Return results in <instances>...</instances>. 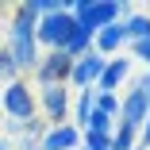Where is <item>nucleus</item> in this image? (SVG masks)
Returning a JSON list of instances; mask_svg holds the SVG:
<instances>
[{
	"instance_id": "obj_1",
	"label": "nucleus",
	"mask_w": 150,
	"mask_h": 150,
	"mask_svg": "<svg viewBox=\"0 0 150 150\" xmlns=\"http://www.w3.org/2000/svg\"><path fill=\"white\" fill-rule=\"evenodd\" d=\"M35 27H39V19L27 12V4H16V8H12V23H8V42H4V50L12 54L19 77H23V73H35L39 58H42V50H39V42H35Z\"/></svg>"
},
{
	"instance_id": "obj_2",
	"label": "nucleus",
	"mask_w": 150,
	"mask_h": 150,
	"mask_svg": "<svg viewBox=\"0 0 150 150\" xmlns=\"http://www.w3.org/2000/svg\"><path fill=\"white\" fill-rule=\"evenodd\" d=\"M69 16L77 19L81 31L96 35V31H104V27L127 19L131 4H115V0H69Z\"/></svg>"
},
{
	"instance_id": "obj_3",
	"label": "nucleus",
	"mask_w": 150,
	"mask_h": 150,
	"mask_svg": "<svg viewBox=\"0 0 150 150\" xmlns=\"http://www.w3.org/2000/svg\"><path fill=\"white\" fill-rule=\"evenodd\" d=\"M0 108H4L8 119H19V123H27V119L39 115L35 88L27 85V77H16L12 85H4V93H0Z\"/></svg>"
},
{
	"instance_id": "obj_4",
	"label": "nucleus",
	"mask_w": 150,
	"mask_h": 150,
	"mask_svg": "<svg viewBox=\"0 0 150 150\" xmlns=\"http://www.w3.org/2000/svg\"><path fill=\"white\" fill-rule=\"evenodd\" d=\"M73 31H77V19H73L69 12H58V16L39 19V27H35V42L46 46V50H66V42L73 39Z\"/></svg>"
},
{
	"instance_id": "obj_5",
	"label": "nucleus",
	"mask_w": 150,
	"mask_h": 150,
	"mask_svg": "<svg viewBox=\"0 0 150 150\" xmlns=\"http://www.w3.org/2000/svg\"><path fill=\"white\" fill-rule=\"evenodd\" d=\"M35 104H39V119H46V127H58V123H69V88L66 85H50V88H39L35 93Z\"/></svg>"
},
{
	"instance_id": "obj_6",
	"label": "nucleus",
	"mask_w": 150,
	"mask_h": 150,
	"mask_svg": "<svg viewBox=\"0 0 150 150\" xmlns=\"http://www.w3.org/2000/svg\"><path fill=\"white\" fill-rule=\"evenodd\" d=\"M69 69H73V58L62 54V50H46L39 58V66L31 73V81L39 88H50V85H69Z\"/></svg>"
},
{
	"instance_id": "obj_7",
	"label": "nucleus",
	"mask_w": 150,
	"mask_h": 150,
	"mask_svg": "<svg viewBox=\"0 0 150 150\" xmlns=\"http://www.w3.org/2000/svg\"><path fill=\"white\" fill-rule=\"evenodd\" d=\"M104 66H108V58H100L96 50L81 54L77 62H73V69H69V85L77 88V93H85V88H96V81H100Z\"/></svg>"
},
{
	"instance_id": "obj_8",
	"label": "nucleus",
	"mask_w": 150,
	"mask_h": 150,
	"mask_svg": "<svg viewBox=\"0 0 150 150\" xmlns=\"http://www.w3.org/2000/svg\"><path fill=\"white\" fill-rule=\"evenodd\" d=\"M146 112H150L146 96L139 93V88H127V96H119V115H115V123H123V127L139 131L142 119H146Z\"/></svg>"
},
{
	"instance_id": "obj_9",
	"label": "nucleus",
	"mask_w": 150,
	"mask_h": 150,
	"mask_svg": "<svg viewBox=\"0 0 150 150\" xmlns=\"http://www.w3.org/2000/svg\"><path fill=\"white\" fill-rule=\"evenodd\" d=\"M127 73H131V58H123V54L108 58V66H104V73L96 81V93H115L119 96V85L127 81Z\"/></svg>"
},
{
	"instance_id": "obj_10",
	"label": "nucleus",
	"mask_w": 150,
	"mask_h": 150,
	"mask_svg": "<svg viewBox=\"0 0 150 150\" xmlns=\"http://www.w3.org/2000/svg\"><path fill=\"white\" fill-rule=\"evenodd\" d=\"M39 146H42V150H77V146H81V131H77L73 123L46 127V135H42Z\"/></svg>"
},
{
	"instance_id": "obj_11",
	"label": "nucleus",
	"mask_w": 150,
	"mask_h": 150,
	"mask_svg": "<svg viewBox=\"0 0 150 150\" xmlns=\"http://www.w3.org/2000/svg\"><path fill=\"white\" fill-rule=\"evenodd\" d=\"M93 50L100 58H115V54L127 50V39H123V31H119V23H112V27H104V31L93 35Z\"/></svg>"
},
{
	"instance_id": "obj_12",
	"label": "nucleus",
	"mask_w": 150,
	"mask_h": 150,
	"mask_svg": "<svg viewBox=\"0 0 150 150\" xmlns=\"http://www.w3.org/2000/svg\"><path fill=\"white\" fill-rule=\"evenodd\" d=\"M93 108H96V88H85V93H77V100L69 104V112H73V119H69V123L81 131V127H85V119L93 115Z\"/></svg>"
},
{
	"instance_id": "obj_13",
	"label": "nucleus",
	"mask_w": 150,
	"mask_h": 150,
	"mask_svg": "<svg viewBox=\"0 0 150 150\" xmlns=\"http://www.w3.org/2000/svg\"><path fill=\"white\" fill-rule=\"evenodd\" d=\"M119 31H123L127 42H142V39H150V16H127V19H119Z\"/></svg>"
},
{
	"instance_id": "obj_14",
	"label": "nucleus",
	"mask_w": 150,
	"mask_h": 150,
	"mask_svg": "<svg viewBox=\"0 0 150 150\" xmlns=\"http://www.w3.org/2000/svg\"><path fill=\"white\" fill-rule=\"evenodd\" d=\"M135 146H139V131H131L123 123L112 127V150H135Z\"/></svg>"
},
{
	"instance_id": "obj_15",
	"label": "nucleus",
	"mask_w": 150,
	"mask_h": 150,
	"mask_svg": "<svg viewBox=\"0 0 150 150\" xmlns=\"http://www.w3.org/2000/svg\"><path fill=\"white\" fill-rule=\"evenodd\" d=\"M88 50H93V35L77 27V31H73V39L66 42V50H62V54H69L73 62H77V58H81V54H88Z\"/></svg>"
},
{
	"instance_id": "obj_16",
	"label": "nucleus",
	"mask_w": 150,
	"mask_h": 150,
	"mask_svg": "<svg viewBox=\"0 0 150 150\" xmlns=\"http://www.w3.org/2000/svg\"><path fill=\"white\" fill-rule=\"evenodd\" d=\"M112 127H115V119L93 108V115L85 119V127H81V131H93V135H112Z\"/></svg>"
},
{
	"instance_id": "obj_17",
	"label": "nucleus",
	"mask_w": 150,
	"mask_h": 150,
	"mask_svg": "<svg viewBox=\"0 0 150 150\" xmlns=\"http://www.w3.org/2000/svg\"><path fill=\"white\" fill-rule=\"evenodd\" d=\"M81 146H85V150H112V135H93V131H81Z\"/></svg>"
},
{
	"instance_id": "obj_18",
	"label": "nucleus",
	"mask_w": 150,
	"mask_h": 150,
	"mask_svg": "<svg viewBox=\"0 0 150 150\" xmlns=\"http://www.w3.org/2000/svg\"><path fill=\"white\" fill-rule=\"evenodd\" d=\"M96 112H104V115H119V96L115 93H96Z\"/></svg>"
},
{
	"instance_id": "obj_19",
	"label": "nucleus",
	"mask_w": 150,
	"mask_h": 150,
	"mask_svg": "<svg viewBox=\"0 0 150 150\" xmlns=\"http://www.w3.org/2000/svg\"><path fill=\"white\" fill-rule=\"evenodd\" d=\"M16 77H19V69H16V62H12V54L0 46V81H4V85H12Z\"/></svg>"
},
{
	"instance_id": "obj_20",
	"label": "nucleus",
	"mask_w": 150,
	"mask_h": 150,
	"mask_svg": "<svg viewBox=\"0 0 150 150\" xmlns=\"http://www.w3.org/2000/svg\"><path fill=\"white\" fill-rule=\"evenodd\" d=\"M127 50H131V54L139 58V62L150 69V39H142V42H127Z\"/></svg>"
},
{
	"instance_id": "obj_21",
	"label": "nucleus",
	"mask_w": 150,
	"mask_h": 150,
	"mask_svg": "<svg viewBox=\"0 0 150 150\" xmlns=\"http://www.w3.org/2000/svg\"><path fill=\"white\" fill-rule=\"evenodd\" d=\"M8 135H23V123H19V119H4V135H0V139H8Z\"/></svg>"
},
{
	"instance_id": "obj_22",
	"label": "nucleus",
	"mask_w": 150,
	"mask_h": 150,
	"mask_svg": "<svg viewBox=\"0 0 150 150\" xmlns=\"http://www.w3.org/2000/svg\"><path fill=\"white\" fill-rule=\"evenodd\" d=\"M135 88H139V93L146 96V104H150V69H146V73H142V77L135 81Z\"/></svg>"
},
{
	"instance_id": "obj_23",
	"label": "nucleus",
	"mask_w": 150,
	"mask_h": 150,
	"mask_svg": "<svg viewBox=\"0 0 150 150\" xmlns=\"http://www.w3.org/2000/svg\"><path fill=\"white\" fill-rule=\"evenodd\" d=\"M139 146H150V112H146L142 127H139Z\"/></svg>"
},
{
	"instance_id": "obj_24",
	"label": "nucleus",
	"mask_w": 150,
	"mask_h": 150,
	"mask_svg": "<svg viewBox=\"0 0 150 150\" xmlns=\"http://www.w3.org/2000/svg\"><path fill=\"white\" fill-rule=\"evenodd\" d=\"M0 150H16V146H12V142H8V139H0Z\"/></svg>"
},
{
	"instance_id": "obj_25",
	"label": "nucleus",
	"mask_w": 150,
	"mask_h": 150,
	"mask_svg": "<svg viewBox=\"0 0 150 150\" xmlns=\"http://www.w3.org/2000/svg\"><path fill=\"white\" fill-rule=\"evenodd\" d=\"M27 150H42V146H27Z\"/></svg>"
}]
</instances>
